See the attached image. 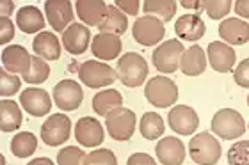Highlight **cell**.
Returning <instances> with one entry per match:
<instances>
[{
	"label": "cell",
	"instance_id": "cell-1",
	"mask_svg": "<svg viewBox=\"0 0 249 165\" xmlns=\"http://www.w3.org/2000/svg\"><path fill=\"white\" fill-rule=\"evenodd\" d=\"M118 78L126 87H139L148 80V62L142 55L128 52L118 61Z\"/></svg>",
	"mask_w": 249,
	"mask_h": 165
},
{
	"label": "cell",
	"instance_id": "cell-2",
	"mask_svg": "<svg viewBox=\"0 0 249 165\" xmlns=\"http://www.w3.org/2000/svg\"><path fill=\"white\" fill-rule=\"evenodd\" d=\"M144 96L153 107L157 109H169L177 103L178 99V87L171 78L167 77H151L146 82Z\"/></svg>",
	"mask_w": 249,
	"mask_h": 165
},
{
	"label": "cell",
	"instance_id": "cell-3",
	"mask_svg": "<svg viewBox=\"0 0 249 165\" xmlns=\"http://www.w3.org/2000/svg\"><path fill=\"white\" fill-rule=\"evenodd\" d=\"M221 151L219 140L208 132L194 135L189 142V155L197 165H215L221 160Z\"/></svg>",
	"mask_w": 249,
	"mask_h": 165
},
{
	"label": "cell",
	"instance_id": "cell-4",
	"mask_svg": "<svg viewBox=\"0 0 249 165\" xmlns=\"http://www.w3.org/2000/svg\"><path fill=\"white\" fill-rule=\"evenodd\" d=\"M78 78L84 85H88L91 89H100L114 83L118 80V71L107 66L105 62H98L91 59V61H86L84 64H80Z\"/></svg>",
	"mask_w": 249,
	"mask_h": 165
},
{
	"label": "cell",
	"instance_id": "cell-5",
	"mask_svg": "<svg viewBox=\"0 0 249 165\" xmlns=\"http://www.w3.org/2000/svg\"><path fill=\"white\" fill-rule=\"evenodd\" d=\"M212 132L224 140H233L244 135L246 121L237 110L221 109L212 117Z\"/></svg>",
	"mask_w": 249,
	"mask_h": 165
},
{
	"label": "cell",
	"instance_id": "cell-6",
	"mask_svg": "<svg viewBox=\"0 0 249 165\" xmlns=\"http://www.w3.org/2000/svg\"><path fill=\"white\" fill-rule=\"evenodd\" d=\"M185 52V48H183L182 41H178V39H167L164 41L162 45L155 48V52H153V57H151V61H153V66L157 67V71L164 73H175L180 67V61H182V55Z\"/></svg>",
	"mask_w": 249,
	"mask_h": 165
},
{
	"label": "cell",
	"instance_id": "cell-7",
	"mask_svg": "<svg viewBox=\"0 0 249 165\" xmlns=\"http://www.w3.org/2000/svg\"><path fill=\"white\" fill-rule=\"evenodd\" d=\"M132 36L142 47H153L160 43L166 36V25L155 16H142L137 18L132 29Z\"/></svg>",
	"mask_w": 249,
	"mask_h": 165
},
{
	"label": "cell",
	"instance_id": "cell-8",
	"mask_svg": "<svg viewBox=\"0 0 249 165\" xmlns=\"http://www.w3.org/2000/svg\"><path fill=\"white\" fill-rule=\"evenodd\" d=\"M135 114L130 109H116L114 112H110L105 117V126H107V133L114 140H128L135 132Z\"/></svg>",
	"mask_w": 249,
	"mask_h": 165
},
{
	"label": "cell",
	"instance_id": "cell-9",
	"mask_svg": "<svg viewBox=\"0 0 249 165\" xmlns=\"http://www.w3.org/2000/svg\"><path fill=\"white\" fill-rule=\"evenodd\" d=\"M71 133V121L64 114H52L41 124V139L47 146L57 148L70 139Z\"/></svg>",
	"mask_w": 249,
	"mask_h": 165
},
{
	"label": "cell",
	"instance_id": "cell-10",
	"mask_svg": "<svg viewBox=\"0 0 249 165\" xmlns=\"http://www.w3.org/2000/svg\"><path fill=\"white\" fill-rule=\"evenodd\" d=\"M82 87L75 80H61L53 87V101L57 105V109L64 110V112L77 110L82 105Z\"/></svg>",
	"mask_w": 249,
	"mask_h": 165
},
{
	"label": "cell",
	"instance_id": "cell-11",
	"mask_svg": "<svg viewBox=\"0 0 249 165\" xmlns=\"http://www.w3.org/2000/svg\"><path fill=\"white\" fill-rule=\"evenodd\" d=\"M20 105L27 114H31L34 117H43V116L50 114L52 99L45 89L27 87L20 94Z\"/></svg>",
	"mask_w": 249,
	"mask_h": 165
},
{
	"label": "cell",
	"instance_id": "cell-12",
	"mask_svg": "<svg viewBox=\"0 0 249 165\" xmlns=\"http://www.w3.org/2000/svg\"><path fill=\"white\" fill-rule=\"evenodd\" d=\"M47 20L55 32H64L71 25L75 11L70 0H47L45 2Z\"/></svg>",
	"mask_w": 249,
	"mask_h": 165
},
{
	"label": "cell",
	"instance_id": "cell-13",
	"mask_svg": "<svg viewBox=\"0 0 249 165\" xmlns=\"http://www.w3.org/2000/svg\"><path fill=\"white\" fill-rule=\"evenodd\" d=\"M167 123H169L173 132H177L178 135H192L199 126V117H197L196 110L191 107L177 105L169 110Z\"/></svg>",
	"mask_w": 249,
	"mask_h": 165
},
{
	"label": "cell",
	"instance_id": "cell-14",
	"mask_svg": "<svg viewBox=\"0 0 249 165\" xmlns=\"http://www.w3.org/2000/svg\"><path fill=\"white\" fill-rule=\"evenodd\" d=\"M75 139L84 148H96L105 139L104 126L94 117L86 116V117L78 119L77 124H75Z\"/></svg>",
	"mask_w": 249,
	"mask_h": 165
},
{
	"label": "cell",
	"instance_id": "cell-15",
	"mask_svg": "<svg viewBox=\"0 0 249 165\" xmlns=\"http://www.w3.org/2000/svg\"><path fill=\"white\" fill-rule=\"evenodd\" d=\"M32 55L21 45H9L2 50V67L13 75H25L31 69Z\"/></svg>",
	"mask_w": 249,
	"mask_h": 165
},
{
	"label": "cell",
	"instance_id": "cell-16",
	"mask_svg": "<svg viewBox=\"0 0 249 165\" xmlns=\"http://www.w3.org/2000/svg\"><path fill=\"white\" fill-rule=\"evenodd\" d=\"M62 45L71 55H82L91 45V31L82 23H71L62 32Z\"/></svg>",
	"mask_w": 249,
	"mask_h": 165
},
{
	"label": "cell",
	"instance_id": "cell-17",
	"mask_svg": "<svg viewBox=\"0 0 249 165\" xmlns=\"http://www.w3.org/2000/svg\"><path fill=\"white\" fill-rule=\"evenodd\" d=\"M207 55L210 66L217 73H228L233 69L235 61H237V53L230 45L221 41H212L207 48Z\"/></svg>",
	"mask_w": 249,
	"mask_h": 165
},
{
	"label": "cell",
	"instance_id": "cell-18",
	"mask_svg": "<svg viewBox=\"0 0 249 165\" xmlns=\"http://www.w3.org/2000/svg\"><path fill=\"white\" fill-rule=\"evenodd\" d=\"M155 153L162 165H182L185 160V146L178 137H162L157 142Z\"/></svg>",
	"mask_w": 249,
	"mask_h": 165
},
{
	"label": "cell",
	"instance_id": "cell-19",
	"mask_svg": "<svg viewBox=\"0 0 249 165\" xmlns=\"http://www.w3.org/2000/svg\"><path fill=\"white\" fill-rule=\"evenodd\" d=\"M121 48H123L121 37L116 36V34H104V32H100V34L93 36V41H91V52H93L94 57H98L102 61L118 59L121 53Z\"/></svg>",
	"mask_w": 249,
	"mask_h": 165
},
{
	"label": "cell",
	"instance_id": "cell-20",
	"mask_svg": "<svg viewBox=\"0 0 249 165\" xmlns=\"http://www.w3.org/2000/svg\"><path fill=\"white\" fill-rule=\"evenodd\" d=\"M75 11L86 27H98L105 20L109 5L104 0H78L75 4Z\"/></svg>",
	"mask_w": 249,
	"mask_h": 165
},
{
	"label": "cell",
	"instance_id": "cell-21",
	"mask_svg": "<svg viewBox=\"0 0 249 165\" xmlns=\"http://www.w3.org/2000/svg\"><path fill=\"white\" fill-rule=\"evenodd\" d=\"M219 36L230 45H246L249 41V23L239 18H226L219 25Z\"/></svg>",
	"mask_w": 249,
	"mask_h": 165
},
{
	"label": "cell",
	"instance_id": "cell-22",
	"mask_svg": "<svg viewBox=\"0 0 249 165\" xmlns=\"http://www.w3.org/2000/svg\"><path fill=\"white\" fill-rule=\"evenodd\" d=\"M180 69L187 77H199L207 69V55L199 45H192L187 48L180 61Z\"/></svg>",
	"mask_w": 249,
	"mask_h": 165
},
{
	"label": "cell",
	"instance_id": "cell-23",
	"mask_svg": "<svg viewBox=\"0 0 249 165\" xmlns=\"http://www.w3.org/2000/svg\"><path fill=\"white\" fill-rule=\"evenodd\" d=\"M175 32L185 41H197L205 36L207 27L197 15H182L175 23Z\"/></svg>",
	"mask_w": 249,
	"mask_h": 165
},
{
	"label": "cell",
	"instance_id": "cell-24",
	"mask_svg": "<svg viewBox=\"0 0 249 165\" xmlns=\"http://www.w3.org/2000/svg\"><path fill=\"white\" fill-rule=\"evenodd\" d=\"M32 50L36 52L37 57H41L45 61H57L61 57V43L55 34L43 31L34 37Z\"/></svg>",
	"mask_w": 249,
	"mask_h": 165
},
{
	"label": "cell",
	"instance_id": "cell-25",
	"mask_svg": "<svg viewBox=\"0 0 249 165\" xmlns=\"http://www.w3.org/2000/svg\"><path fill=\"white\" fill-rule=\"evenodd\" d=\"M16 25L25 34H36L45 27V16L34 5H25L16 13Z\"/></svg>",
	"mask_w": 249,
	"mask_h": 165
},
{
	"label": "cell",
	"instance_id": "cell-26",
	"mask_svg": "<svg viewBox=\"0 0 249 165\" xmlns=\"http://www.w3.org/2000/svg\"><path fill=\"white\" fill-rule=\"evenodd\" d=\"M91 105H93V110L98 116L107 117L110 112L123 107V96L116 89H105V91H100L98 94H94Z\"/></svg>",
	"mask_w": 249,
	"mask_h": 165
},
{
	"label": "cell",
	"instance_id": "cell-27",
	"mask_svg": "<svg viewBox=\"0 0 249 165\" xmlns=\"http://www.w3.org/2000/svg\"><path fill=\"white\" fill-rule=\"evenodd\" d=\"M23 123L21 117V109L13 99H2L0 101V130L4 133L15 132Z\"/></svg>",
	"mask_w": 249,
	"mask_h": 165
},
{
	"label": "cell",
	"instance_id": "cell-28",
	"mask_svg": "<svg viewBox=\"0 0 249 165\" xmlns=\"http://www.w3.org/2000/svg\"><path fill=\"white\" fill-rule=\"evenodd\" d=\"M128 29V20L124 16L123 11H120L116 5H109L105 20L98 25V31L104 34H116V36H123Z\"/></svg>",
	"mask_w": 249,
	"mask_h": 165
},
{
	"label": "cell",
	"instance_id": "cell-29",
	"mask_svg": "<svg viewBox=\"0 0 249 165\" xmlns=\"http://www.w3.org/2000/svg\"><path fill=\"white\" fill-rule=\"evenodd\" d=\"M139 130L146 140H155L159 137H164L166 124L157 112H146L139 121Z\"/></svg>",
	"mask_w": 249,
	"mask_h": 165
},
{
	"label": "cell",
	"instance_id": "cell-30",
	"mask_svg": "<svg viewBox=\"0 0 249 165\" xmlns=\"http://www.w3.org/2000/svg\"><path fill=\"white\" fill-rule=\"evenodd\" d=\"M142 11L146 16H155L162 23L173 20L177 13V2L175 0H146L142 4Z\"/></svg>",
	"mask_w": 249,
	"mask_h": 165
},
{
	"label": "cell",
	"instance_id": "cell-31",
	"mask_svg": "<svg viewBox=\"0 0 249 165\" xmlns=\"http://www.w3.org/2000/svg\"><path fill=\"white\" fill-rule=\"evenodd\" d=\"M37 149V139L36 135L31 132H20L16 133L11 140V151L13 155L18 158H29L34 155V151Z\"/></svg>",
	"mask_w": 249,
	"mask_h": 165
},
{
	"label": "cell",
	"instance_id": "cell-32",
	"mask_svg": "<svg viewBox=\"0 0 249 165\" xmlns=\"http://www.w3.org/2000/svg\"><path fill=\"white\" fill-rule=\"evenodd\" d=\"M50 77V66H48L45 59L37 55H32V64H31V69L25 73V75H21V82H27V83H43L45 80H48Z\"/></svg>",
	"mask_w": 249,
	"mask_h": 165
},
{
	"label": "cell",
	"instance_id": "cell-33",
	"mask_svg": "<svg viewBox=\"0 0 249 165\" xmlns=\"http://www.w3.org/2000/svg\"><path fill=\"white\" fill-rule=\"evenodd\" d=\"M203 13H207L212 20H221L231 11L230 0H203L201 2Z\"/></svg>",
	"mask_w": 249,
	"mask_h": 165
},
{
	"label": "cell",
	"instance_id": "cell-34",
	"mask_svg": "<svg viewBox=\"0 0 249 165\" xmlns=\"http://www.w3.org/2000/svg\"><path fill=\"white\" fill-rule=\"evenodd\" d=\"M21 80L18 77H15L13 73L5 71L4 67L0 69V96L9 98L13 94H16L20 91Z\"/></svg>",
	"mask_w": 249,
	"mask_h": 165
},
{
	"label": "cell",
	"instance_id": "cell-35",
	"mask_svg": "<svg viewBox=\"0 0 249 165\" xmlns=\"http://www.w3.org/2000/svg\"><path fill=\"white\" fill-rule=\"evenodd\" d=\"M230 165H249V140L235 142L228 151Z\"/></svg>",
	"mask_w": 249,
	"mask_h": 165
},
{
	"label": "cell",
	"instance_id": "cell-36",
	"mask_svg": "<svg viewBox=\"0 0 249 165\" xmlns=\"http://www.w3.org/2000/svg\"><path fill=\"white\" fill-rule=\"evenodd\" d=\"M86 155L77 146H68L57 153V165H84Z\"/></svg>",
	"mask_w": 249,
	"mask_h": 165
},
{
	"label": "cell",
	"instance_id": "cell-37",
	"mask_svg": "<svg viewBox=\"0 0 249 165\" xmlns=\"http://www.w3.org/2000/svg\"><path fill=\"white\" fill-rule=\"evenodd\" d=\"M84 165H118V160L110 149H96L86 155Z\"/></svg>",
	"mask_w": 249,
	"mask_h": 165
},
{
	"label": "cell",
	"instance_id": "cell-38",
	"mask_svg": "<svg viewBox=\"0 0 249 165\" xmlns=\"http://www.w3.org/2000/svg\"><path fill=\"white\" fill-rule=\"evenodd\" d=\"M233 80H235L237 85H240V87L249 89V59H244V61L237 66L235 75H233Z\"/></svg>",
	"mask_w": 249,
	"mask_h": 165
},
{
	"label": "cell",
	"instance_id": "cell-39",
	"mask_svg": "<svg viewBox=\"0 0 249 165\" xmlns=\"http://www.w3.org/2000/svg\"><path fill=\"white\" fill-rule=\"evenodd\" d=\"M15 37V25L9 18H4L0 16V43L2 45H7Z\"/></svg>",
	"mask_w": 249,
	"mask_h": 165
},
{
	"label": "cell",
	"instance_id": "cell-40",
	"mask_svg": "<svg viewBox=\"0 0 249 165\" xmlns=\"http://www.w3.org/2000/svg\"><path fill=\"white\" fill-rule=\"evenodd\" d=\"M114 5L120 11H123V13H126V15H132V16H135L141 11L139 0H116Z\"/></svg>",
	"mask_w": 249,
	"mask_h": 165
},
{
	"label": "cell",
	"instance_id": "cell-41",
	"mask_svg": "<svg viewBox=\"0 0 249 165\" xmlns=\"http://www.w3.org/2000/svg\"><path fill=\"white\" fill-rule=\"evenodd\" d=\"M126 165H157V164L148 153H134L128 158Z\"/></svg>",
	"mask_w": 249,
	"mask_h": 165
},
{
	"label": "cell",
	"instance_id": "cell-42",
	"mask_svg": "<svg viewBox=\"0 0 249 165\" xmlns=\"http://www.w3.org/2000/svg\"><path fill=\"white\" fill-rule=\"evenodd\" d=\"M235 13L242 18H249V0H239L235 2Z\"/></svg>",
	"mask_w": 249,
	"mask_h": 165
},
{
	"label": "cell",
	"instance_id": "cell-43",
	"mask_svg": "<svg viewBox=\"0 0 249 165\" xmlns=\"http://www.w3.org/2000/svg\"><path fill=\"white\" fill-rule=\"evenodd\" d=\"M182 5L187 7V9H194V15H201L203 13V7H201V2H197V0H182Z\"/></svg>",
	"mask_w": 249,
	"mask_h": 165
},
{
	"label": "cell",
	"instance_id": "cell-44",
	"mask_svg": "<svg viewBox=\"0 0 249 165\" xmlns=\"http://www.w3.org/2000/svg\"><path fill=\"white\" fill-rule=\"evenodd\" d=\"M0 7H2V11H0V15L4 16V18H9L11 13H13V7H15V4L13 2H7V0H2V4H0Z\"/></svg>",
	"mask_w": 249,
	"mask_h": 165
},
{
	"label": "cell",
	"instance_id": "cell-45",
	"mask_svg": "<svg viewBox=\"0 0 249 165\" xmlns=\"http://www.w3.org/2000/svg\"><path fill=\"white\" fill-rule=\"evenodd\" d=\"M27 165H53V162L47 156H39V158H34L32 162H29Z\"/></svg>",
	"mask_w": 249,
	"mask_h": 165
},
{
	"label": "cell",
	"instance_id": "cell-46",
	"mask_svg": "<svg viewBox=\"0 0 249 165\" xmlns=\"http://www.w3.org/2000/svg\"><path fill=\"white\" fill-rule=\"evenodd\" d=\"M248 105H249V96H248Z\"/></svg>",
	"mask_w": 249,
	"mask_h": 165
}]
</instances>
